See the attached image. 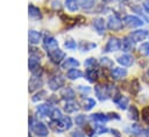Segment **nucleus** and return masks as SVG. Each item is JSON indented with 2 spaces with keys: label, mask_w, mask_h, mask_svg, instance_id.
<instances>
[{
  "label": "nucleus",
  "mask_w": 149,
  "mask_h": 137,
  "mask_svg": "<svg viewBox=\"0 0 149 137\" xmlns=\"http://www.w3.org/2000/svg\"><path fill=\"white\" fill-rule=\"evenodd\" d=\"M51 127L54 128L55 131L69 130L72 127V121L69 116H62L59 120H56V121L51 122Z\"/></svg>",
  "instance_id": "f257e3e1"
},
{
  "label": "nucleus",
  "mask_w": 149,
  "mask_h": 137,
  "mask_svg": "<svg viewBox=\"0 0 149 137\" xmlns=\"http://www.w3.org/2000/svg\"><path fill=\"white\" fill-rule=\"evenodd\" d=\"M30 128H31V131L40 136V137H45L48 136L49 131H48V128L45 127V124L41 123V122H36V123H33V118H30Z\"/></svg>",
  "instance_id": "f03ea898"
},
{
  "label": "nucleus",
  "mask_w": 149,
  "mask_h": 137,
  "mask_svg": "<svg viewBox=\"0 0 149 137\" xmlns=\"http://www.w3.org/2000/svg\"><path fill=\"white\" fill-rule=\"evenodd\" d=\"M122 27H123L122 21L118 16L112 15V16L108 17V20H107V28L109 30H112V31H119V30L122 29Z\"/></svg>",
  "instance_id": "7ed1b4c3"
},
{
  "label": "nucleus",
  "mask_w": 149,
  "mask_h": 137,
  "mask_svg": "<svg viewBox=\"0 0 149 137\" xmlns=\"http://www.w3.org/2000/svg\"><path fill=\"white\" fill-rule=\"evenodd\" d=\"M121 49V41L118 38V37H111L105 46V51L107 52H113V51H116Z\"/></svg>",
  "instance_id": "20e7f679"
},
{
  "label": "nucleus",
  "mask_w": 149,
  "mask_h": 137,
  "mask_svg": "<svg viewBox=\"0 0 149 137\" xmlns=\"http://www.w3.org/2000/svg\"><path fill=\"white\" fill-rule=\"evenodd\" d=\"M147 36H148V30H146V29H140V30H135V31L130 33L128 37H129L134 43H136V42L143 41Z\"/></svg>",
  "instance_id": "39448f33"
},
{
  "label": "nucleus",
  "mask_w": 149,
  "mask_h": 137,
  "mask_svg": "<svg viewBox=\"0 0 149 137\" xmlns=\"http://www.w3.org/2000/svg\"><path fill=\"white\" fill-rule=\"evenodd\" d=\"M48 85L51 91H57L58 88H61L64 85V78L62 75H55L49 80Z\"/></svg>",
  "instance_id": "423d86ee"
},
{
  "label": "nucleus",
  "mask_w": 149,
  "mask_h": 137,
  "mask_svg": "<svg viewBox=\"0 0 149 137\" xmlns=\"http://www.w3.org/2000/svg\"><path fill=\"white\" fill-rule=\"evenodd\" d=\"M94 93H95V95L98 96V99L101 100V101L106 100V99L109 96L108 87H106V86H104V85H97V86L94 87Z\"/></svg>",
  "instance_id": "0eeeda50"
},
{
  "label": "nucleus",
  "mask_w": 149,
  "mask_h": 137,
  "mask_svg": "<svg viewBox=\"0 0 149 137\" xmlns=\"http://www.w3.org/2000/svg\"><path fill=\"white\" fill-rule=\"evenodd\" d=\"M43 44H44V48L47 49L48 53L55 51L56 49H58V42H57L54 37H51V36H47V37H44Z\"/></svg>",
  "instance_id": "6e6552de"
},
{
  "label": "nucleus",
  "mask_w": 149,
  "mask_h": 137,
  "mask_svg": "<svg viewBox=\"0 0 149 137\" xmlns=\"http://www.w3.org/2000/svg\"><path fill=\"white\" fill-rule=\"evenodd\" d=\"M125 24L128 26V27H132V28H135V27H141L143 24V21L141 19H139L137 16H134V15H127L123 20Z\"/></svg>",
  "instance_id": "1a4fd4ad"
},
{
  "label": "nucleus",
  "mask_w": 149,
  "mask_h": 137,
  "mask_svg": "<svg viewBox=\"0 0 149 137\" xmlns=\"http://www.w3.org/2000/svg\"><path fill=\"white\" fill-rule=\"evenodd\" d=\"M48 55H49V58L51 59V62L55 63V64H59L64 59V57H65V52L62 51L61 49H56L55 51L49 52Z\"/></svg>",
  "instance_id": "9d476101"
},
{
  "label": "nucleus",
  "mask_w": 149,
  "mask_h": 137,
  "mask_svg": "<svg viewBox=\"0 0 149 137\" xmlns=\"http://www.w3.org/2000/svg\"><path fill=\"white\" fill-rule=\"evenodd\" d=\"M61 96H62L64 100H66V101H72V100L74 99V96H76V93H74V91H73L70 86H66V87H64V88L62 89Z\"/></svg>",
  "instance_id": "9b49d317"
},
{
  "label": "nucleus",
  "mask_w": 149,
  "mask_h": 137,
  "mask_svg": "<svg viewBox=\"0 0 149 137\" xmlns=\"http://www.w3.org/2000/svg\"><path fill=\"white\" fill-rule=\"evenodd\" d=\"M42 85H43V81L41 80V78L34 75L29 80V91L30 92H34L35 89H38L40 87H42Z\"/></svg>",
  "instance_id": "f8f14e48"
},
{
  "label": "nucleus",
  "mask_w": 149,
  "mask_h": 137,
  "mask_svg": "<svg viewBox=\"0 0 149 137\" xmlns=\"http://www.w3.org/2000/svg\"><path fill=\"white\" fill-rule=\"evenodd\" d=\"M111 75H112V78L114 80H121L127 75V71L125 68H122V67H115V68L112 70Z\"/></svg>",
  "instance_id": "ddd939ff"
},
{
  "label": "nucleus",
  "mask_w": 149,
  "mask_h": 137,
  "mask_svg": "<svg viewBox=\"0 0 149 137\" xmlns=\"http://www.w3.org/2000/svg\"><path fill=\"white\" fill-rule=\"evenodd\" d=\"M51 107L49 106V104H40V106H37V108H36V113H37V116H40V117H45V116H48V115H50V111H51Z\"/></svg>",
  "instance_id": "4468645a"
},
{
  "label": "nucleus",
  "mask_w": 149,
  "mask_h": 137,
  "mask_svg": "<svg viewBox=\"0 0 149 137\" xmlns=\"http://www.w3.org/2000/svg\"><path fill=\"white\" fill-rule=\"evenodd\" d=\"M93 27H94V29H95L100 35H102L104 31H105V21H104V19H102V17H97V19H94V20H93Z\"/></svg>",
  "instance_id": "2eb2a0df"
},
{
  "label": "nucleus",
  "mask_w": 149,
  "mask_h": 137,
  "mask_svg": "<svg viewBox=\"0 0 149 137\" xmlns=\"http://www.w3.org/2000/svg\"><path fill=\"white\" fill-rule=\"evenodd\" d=\"M28 39H29V43L31 44H38L41 42V34L36 30H29Z\"/></svg>",
  "instance_id": "dca6fc26"
},
{
  "label": "nucleus",
  "mask_w": 149,
  "mask_h": 137,
  "mask_svg": "<svg viewBox=\"0 0 149 137\" xmlns=\"http://www.w3.org/2000/svg\"><path fill=\"white\" fill-rule=\"evenodd\" d=\"M79 65V62L74 58H68L65 59V62L62 64V68L64 70H71V68H74Z\"/></svg>",
  "instance_id": "f3484780"
},
{
  "label": "nucleus",
  "mask_w": 149,
  "mask_h": 137,
  "mask_svg": "<svg viewBox=\"0 0 149 137\" xmlns=\"http://www.w3.org/2000/svg\"><path fill=\"white\" fill-rule=\"evenodd\" d=\"M134 59L130 55H122L120 57H118V63L121 64L122 66H130L133 64Z\"/></svg>",
  "instance_id": "a211bd4d"
},
{
  "label": "nucleus",
  "mask_w": 149,
  "mask_h": 137,
  "mask_svg": "<svg viewBox=\"0 0 149 137\" xmlns=\"http://www.w3.org/2000/svg\"><path fill=\"white\" fill-rule=\"evenodd\" d=\"M64 110L66 111V113H76V111H78L79 110V106H78V103L77 102H73V101H68L66 103H65V106H64Z\"/></svg>",
  "instance_id": "6ab92c4d"
},
{
  "label": "nucleus",
  "mask_w": 149,
  "mask_h": 137,
  "mask_svg": "<svg viewBox=\"0 0 149 137\" xmlns=\"http://www.w3.org/2000/svg\"><path fill=\"white\" fill-rule=\"evenodd\" d=\"M66 77L71 80H74V79H78V78H81L83 77V72L78 68H71L66 73Z\"/></svg>",
  "instance_id": "aec40b11"
},
{
  "label": "nucleus",
  "mask_w": 149,
  "mask_h": 137,
  "mask_svg": "<svg viewBox=\"0 0 149 137\" xmlns=\"http://www.w3.org/2000/svg\"><path fill=\"white\" fill-rule=\"evenodd\" d=\"M85 77L90 82H94L98 79V72L94 68H87L85 72Z\"/></svg>",
  "instance_id": "412c9836"
},
{
  "label": "nucleus",
  "mask_w": 149,
  "mask_h": 137,
  "mask_svg": "<svg viewBox=\"0 0 149 137\" xmlns=\"http://www.w3.org/2000/svg\"><path fill=\"white\" fill-rule=\"evenodd\" d=\"M90 118L92 120V121H94V122H100V123H105V122H107L108 121V116L107 115H105V114H101V113H97V114H92L91 116H90Z\"/></svg>",
  "instance_id": "4be33fe9"
},
{
  "label": "nucleus",
  "mask_w": 149,
  "mask_h": 137,
  "mask_svg": "<svg viewBox=\"0 0 149 137\" xmlns=\"http://www.w3.org/2000/svg\"><path fill=\"white\" fill-rule=\"evenodd\" d=\"M28 66H29V70L35 74V73L37 72V70L40 68V64H38L37 58L30 57V58H29V62H28Z\"/></svg>",
  "instance_id": "5701e85b"
},
{
  "label": "nucleus",
  "mask_w": 149,
  "mask_h": 137,
  "mask_svg": "<svg viewBox=\"0 0 149 137\" xmlns=\"http://www.w3.org/2000/svg\"><path fill=\"white\" fill-rule=\"evenodd\" d=\"M28 12H29V16L33 17V19H35V20L42 17L40 9H38L37 7H35V6H33V5H29V7H28Z\"/></svg>",
  "instance_id": "b1692460"
},
{
  "label": "nucleus",
  "mask_w": 149,
  "mask_h": 137,
  "mask_svg": "<svg viewBox=\"0 0 149 137\" xmlns=\"http://www.w3.org/2000/svg\"><path fill=\"white\" fill-rule=\"evenodd\" d=\"M115 103L118 104V107L120 108V109H126L127 108V106L129 104V99L127 98V96H123V95H121L116 101H115Z\"/></svg>",
  "instance_id": "393cba45"
},
{
  "label": "nucleus",
  "mask_w": 149,
  "mask_h": 137,
  "mask_svg": "<svg viewBox=\"0 0 149 137\" xmlns=\"http://www.w3.org/2000/svg\"><path fill=\"white\" fill-rule=\"evenodd\" d=\"M121 49L123 51H129L133 49V41L129 37H125L121 42Z\"/></svg>",
  "instance_id": "a878e982"
},
{
  "label": "nucleus",
  "mask_w": 149,
  "mask_h": 137,
  "mask_svg": "<svg viewBox=\"0 0 149 137\" xmlns=\"http://www.w3.org/2000/svg\"><path fill=\"white\" fill-rule=\"evenodd\" d=\"M94 106H95V100L94 99H91V98L84 99V101H83V108L85 110H91Z\"/></svg>",
  "instance_id": "bb28decb"
},
{
  "label": "nucleus",
  "mask_w": 149,
  "mask_h": 137,
  "mask_svg": "<svg viewBox=\"0 0 149 137\" xmlns=\"http://www.w3.org/2000/svg\"><path fill=\"white\" fill-rule=\"evenodd\" d=\"M65 7L70 12H76L78 9V5L76 0H65Z\"/></svg>",
  "instance_id": "cd10ccee"
},
{
  "label": "nucleus",
  "mask_w": 149,
  "mask_h": 137,
  "mask_svg": "<svg viewBox=\"0 0 149 137\" xmlns=\"http://www.w3.org/2000/svg\"><path fill=\"white\" fill-rule=\"evenodd\" d=\"M140 91V84H139V80L137 79H134L132 82H130V93L136 95Z\"/></svg>",
  "instance_id": "c85d7f7f"
},
{
  "label": "nucleus",
  "mask_w": 149,
  "mask_h": 137,
  "mask_svg": "<svg viewBox=\"0 0 149 137\" xmlns=\"http://www.w3.org/2000/svg\"><path fill=\"white\" fill-rule=\"evenodd\" d=\"M50 117H51V120L52 121H56V120H59L61 117H62V113H61V110L58 109V108H52L51 109V111H50V115H49Z\"/></svg>",
  "instance_id": "c756f323"
},
{
  "label": "nucleus",
  "mask_w": 149,
  "mask_h": 137,
  "mask_svg": "<svg viewBox=\"0 0 149 137\" xmlns=\"http://www.w3.org/2000/svg\"><path fill=\"white\" fill-rule=\"evenodd\" d=\"M129 117L134 121H137L139 120V110L135 106H130L129 107Z\"/></svg>",
  "instance_id": "7c9ffc66"
},
{
  "label": "nucleus",
  "mask_w": 149,
  "mask_h": 137,
  "mask_svg": "<svg viewBox=\"0 0 149 137\" xmlns=\"http://www.w3.org/2000/svg\"><path fill=\"white\" fill-rule=\"evenodd\" d=\"M100 65L106 67V68H111V67H113V60L107 58V57H102L100 59Z\"/></svg>",
  "instance_id": "2f4dec72"
},
{
  "label": "nucleus",
  "mask_w": 149,
  "mask_h": 137,
  "mask_svg": "<svg viewBox=\"0 0 149 137\" xmlns=\"http://www.w3.org/2000/svg\"><path fill=\"white\" fill-rule=\"evenodd\" d=\"M79 46H80V49L83 51H88V50L95 48V44L94 43H90V42H81Z\"/></svg>",
  "instance_id": "473e14b6"
},
{
  "label": "nucleus",
  "mask_w": 149,
  "mask_h": 137,
  "mask_svg": "<svg viewBox=\"0 0 149 137\" xmlns=\"http://www.w3.org/2000/svg\"><path fill=\"white\" fill-rule=\"evenodd\" d=\"M130 129H132V131H133L135 135H137V136H141V135H143V132H146V131H143V129H142L141 125H139V124H133Z\"/></svg>",
  "instance_id": "72a5a7b5"
},
{
  "label": "nucleus",
  "mask_w": 149,
  "mask_h": 137,
  "mask_svg": "<svg viewBox=\"0 0 149 137\" xmlns=\"http://www.w3.org/2000/svg\"><path fill=\"white\" fill-rule=\"evenodd\" d=\"M45 95H47V92H45V91H40L37 94H35V95L31 98V100H33V102H37V101L42 100Z\"/></svg>",
  "instance_id": "f704fd0d"
},
{
  "label": "nucleus",
  "mask_w": 149,
  "mask_h": 137,
  "mask_svg": "<svg viewBox=\"0 0 149 137\" xmlns=\"http://www.w3.org/2000/svg\"><path fill=\"white\" fill-rule=\"evenodd\" d=\"M139 50H140V52H141L142 55L149 56V42H148V43H143V44H141L140 48H139Z\"/></svg>",
  "instance_id": "c9c22d12"
},
{
  "label": "nucleus",
  "mask_w": 149,
  "mask_h": 137,
  "mask_svg": "<svg viewBox=\"0 0 149 137\" xmlns=\"http://www.w3.org/2000/svg\"><path fill=\"white\" fill-rule=\"evenodd\" d=\"M84 65L87 67V68H94V66L97 65V60L94 58H87L84 63Z\"/></svg>",
  "instance_id": "e433bc0d"
},
{
  "label": "nucleus",
  "mask_w": 149,
  "mask_h": 137,
  "mask_svg": "<svg viewBox=\"0 0 149 137\" xmlns=\"http://www.w3.org/2000/svg\"><path fill=\"white\" fill-rule=\"evenodd\" d=\"M64 45H65L66 49H70V50H74L77 48L76 41H73V39H66L65 43H64Z\"/></svg>",
  "instance_id": "4c0bfd02"
},
{
  "label": "nucleus",
  "mask_w": 149,
  "mask_h": 137,
  "mask_svg": "<svg viewBox=\"0 0 149 137\" xmlns=\"http://www.w3.org/2000/svg\"><path fill=\"white\" fill-rule=\"evenodd\" d=\"M107 131H108V129H107L106 127L101 125V124L94 125V132H95V134H105V132H107Z\"/></svg>",
  "instance_id": "58836bf2"
},
{
  "label": "nucleus",
  "mask_w": 149,
  "mask_h": 137,
  "mask_svg": "<svg viewBox=\"0 0 149 137\" xmlns=\"http://www.w3.org/2000/svg\"><path fill=\"white\" fill-rule=\"evenodd\" d=\"M74 122H76V124H77V125L81 127V125H84V124H85V122H86V117H85L84 115H78V116L76 117Z\"/></svg>",
  "instance_id": "ea45409f"
},
{
  "label": "nucleus",
  "mask_w": 149,
  "mask_h": 137,
  "mask_svg": "<svg viewBox=\"0 0 149 137\" xmlns=\"http://www.w3.org/2000/svg\"><path fill=\"white\" fill-rule=\"evenodd\" d=\"M142 118H143V121L147 124H149V107L143 108V110H142Z\"/></svg>",
  "instance_id": "a19ab883"
},
{
  "label": "nucleus",
  "mask_w": 149,
  "mask_h": 137,
  "mask_svg": "<svg viewBox=\"0 0 149 137\" xmlns=\"http://www.w3.org/2000/svg\"><path fill=\"white\" fill-rule=\"evenodd\" d=\"M78 91L81 93V95H87V94L91 92V88H90V87H87V86L79 85V86H78Z\"/></svg>",
  "instance_id": "79ce46f5"
},
{
  "label": "nucleus",
  "mask_w": 149,
  "mask_h": 137,
  "mask_svg": "<svg viewBox=\"0 0 149 137\" xmlns=\"http://www.w3.org/2000/svg\"><path fill=\"white\" fill-rule=\"evenodd\" d=\"M30 55H31V57H35V58H37V59L42 57V53H41L40 51H37V49H34V48L30 49Z\"/></svg>",
  "instance_id": "37998d69"
},
{
  "label": "nucleus",
  "mask_w": 149,
  "mask_h": 137,
  "mask_svg": "<svg viewBox=\"0 0 149 137\" xmlns=\"http://www.w3.org/2000/svg\"><path fill=\"white\" fill-rule=\"evenodd\" d=\"M93 0H84L83 3H81V7L83 8H91L93 6Z\"/></svg>",
  "instance_id": "c03bdc74"
},
{
  "label": "nucleus",
  "mask_w": 149,
  "mask_h": 137,
  "mask_svg": "<svg viewBox=\"0 0 149 137\" xmlns=\"http://www.w3.org/2000/svg\"><path fill=\"white\" fill-rule=\"evenodd\" d=\"M51 7H52L54 9H59V8H61V2H59V0H54V1L51 2Z\"/></svg>",
  "instance_id": "a18cd8bd"
},
{
  "label": "nucleus",
  "mask_w": 149,
  "mask_h": 137,
  "mask_svg": "<svg viewBox=\"0 0 149 137\" xmlns=\"http://www.w3.org/2000/svg\"><path fill=\"white\" fill-rule=\"evenodd\" d=\"M71 136L72 137H85V134H83L80 130H76V131H73L71 134Z\"/></svg>",
  "instance_id": "49530a36"
},
{
  "label": "nucleus",
  "mask_w": 149,
  "mask_h": 137,
  "mask_svg": "<svg viewBox=\"0 0 149 137\" xmlns=\"http://www.w3.org/2000/svg\"><path fill=\"white\" fill-rule=\"evenodd\" d=\"M111 132H112V134H113V135H114L115 137H121L120 132H119L118 130H115V129H112V130H111Z\"/></svg>",
  "instance_id": "de8ad7c7"
},
{
  "label": "nucleus",
  "mask_w": 149,
  "mask_h": 137,
  "mask_svg": "<svg viewBox=\"0 0 149 137\" xmlns=\"http://www.w3.org/2000/svg\"><path fill=\"white\" fill-rule=\"evenodd\" d=\"M143 7H144V9H146V10L149 13V0H147V1L143 3Z\"/></svg>",
  "instance_id": "09e8293b"
},
{
  "label": "nucleus",
  "mask_w": 149,
  "mask_h": 137,
  "mask_svg": "<svg viewBox=\"0 0 149 137\" xmlns=\"http://www.w3.org/2000/svg\"><path fill=\"white\" fill-rule=\"evenodd\" d=\"M146 136H147V137H149V128L146 130Z\"/></svg>",
  "instance_id": "8fccbe9b"
},
{
  "label": "nucleus",
  "mask_w": 149,
  "mask_h": 137,
  "mask_svg": "<svg viewBox=\"0 0 149 137\" xmlns=\"http://www.w3.org/2000/svg\"><path fill=\"white\" fill-rule=\"evenodd\" d=\"M147 74H148V75H149V68H148V71H147Z\"/></svg>",
  "instance_id": "3c124183"
}]
</instances>
